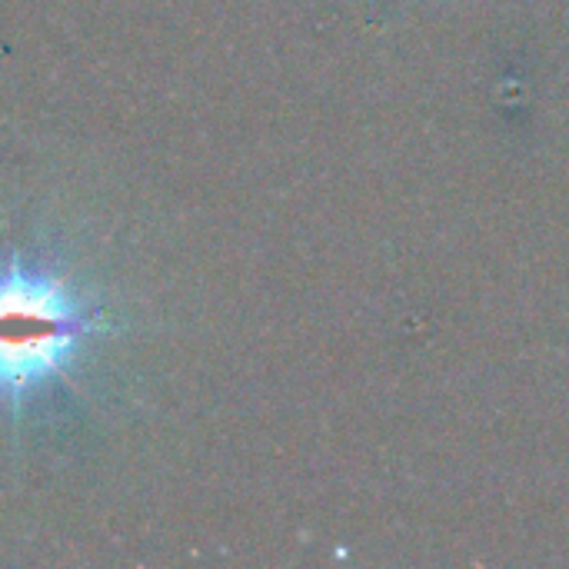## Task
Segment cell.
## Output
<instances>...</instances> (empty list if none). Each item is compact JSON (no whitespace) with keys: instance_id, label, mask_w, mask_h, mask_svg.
<instances>
[{"instance_id":"obj_1","label":"cell","mask_w":569,"mask_h":569,"mask_svg":"<svg viewBox=\"0 0 569 569\" xmlns=\"http://www.w3.org/2000/svg\"><path fill=\"white\" fill-rule=\"evenodd\" d=\"M100 310L20 257L0 267V407L20 410L97 333Z\"/></svg>"}]
</instances>
